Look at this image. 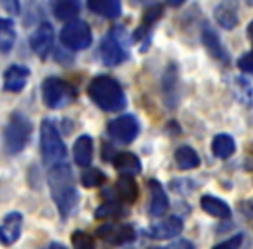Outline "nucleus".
Here are the masks:
<instances>
[{
  "instance_id": "1",
  "label": "nucleus",
  "mask_w": 253,
  "mask_h": 249,
  "mask_svg": "<svg viewBox=\"0 0 253 249\" xmlns=\"http://www.w3.org/2000/svg\"><path fill=\"white\" fill-rule=\"evenodd\" d=\"M49 189L61 216H70L78 204V190L73 183V173L70 166L64 163L52 165L49 172Z\"/></svg>"
},
{
  "instance_id": "2",
  "label": "nucleus",
  "mask_w": 253,
  "mask_h": 249,
  "mask_svg": "<svg viewBox=\"0 0 253 249\" xmlns=\"http://www.w3.org/2000/svg\"><path fill=\"white\" fill-rule=\"evenodd\" d=\"M88 97L92 99L95 106L102 111L116 112L123 111L126 106V99L123 94V88L115 78L108 74L95 76L88 85Z\"/></svg>"
},
{
  "instance_id": "3",
  "label": "nucleus",
  "mask_w": 253,
  "mask_h": 249,
  "mask_svg": "<svg viewBox=\"0 0 253 249\" xmlns=\"http://www.w3.org/2000/svg\"><path fill=\"white\" fill-rule=\"evenodd\" d=\"M32 137V121L23 112H12L4 130V145L9 154H18Z\"/></svg>"
},
{
  "instance_id": "4",
  "label": "nucleus",
  "mask_w": 253,
  "mask_h": 249,
  "mask_svg": "<svg viewBox=\"0 0 253 249\" xmlns=\"http://www.w3.org/2000/svg\"><path fill=\"white\" fill-rule=\"evenodd\" d=\"M40 149L45 163L56 165L66 158V145L59 135L56 123L52 119H43L42 127H40Z\"/></svg>"
},
{
  "instance_id": "5",
  "label": "nucleus",
  "mask_w": 253,
  "mask_h": 249,
  "mask_svg": "<svg viewBox=\"0 0 253 249\" xmlns=\"http://www.w3.org/2000/svg\"><path fill=\"white\" fill-rule=\"evenodd\" d=\"M77 95V90L71 83H68L66 80H61L56 76L45 78V81L42 83V99L45 102L47 107L50 109H59L64 106L71 104Z\"/></svg>"
},
{
  "instance_id": "6",
  "label": "nucleus",
  "mask_w": 253,
  "mask_h": 249,
  "mask_svg": "<svg viewBox=\"0 0 253 249\" xmlns=\"http://www.w3.org/2000/svg\"><path fill=\"white\" fill-rule=\"evenodd\" d=\"M61 42L70 50H85L92 43V30L84 19H71L61 30Z\"/></svg>"
},
{
  "instance_id": "7",
  "label": "nucleus",
  "mask_w": 253,
  "mask_h": 249,
  "mask_svg": "<svg viewBox=\"0 0 253 249\" xmlns=\"http://www.w3.org/2000/svg\"><path fill=\"white\" fill-rule=\"evenodd\" d=\"M123 32L122 30H115V32L108 33L102 38L101 43V59L106 66H116L122 64L126 59L128 52H126L125 45H123Z\"/></svg>"
},
{
  "instance_id": "8",
  "label": "nucleus",
  "mask_w": 253,
  "mask_h": 249,
  "mask_svg": "<svg viewBox=\"0 0 253 249\" xmlns=\"http://www.w3.org/2000/svg\"><path fill=\"white\" fill-rule=\"evenodd\" d=\"M139 134V121L135 116L123 114L108 123V135L118 144H130Z\"/></svg>"
},
{
  "instance_id": "9",
  "label": "nucleus",
  "mask_w": 253,
  "mask_h": 249,
  "mask_svg": "<svg viewBox=\"0 0 253 249\" xmlns=\"http://www.w3.org/2000/svg\"><path fill=\"white\" fill-rule=\"evenodd\" d=\"M97 237L111 246H123L134 241L137 234L128 223H104L97 228Z\"/></svg>"
},
{
  "instance_id": "10",
  "label": "nucleus",
  "mask_w": 253,
  "mask_h": 249,
  "mask_svg": "<svg viewBox=\"0 0 253 249\" xmlns=\"http://www.w3.org/2000/svg\"><path fill=\"white\" fill-rule=\"evenodd\" d=\"M52 45H54L52 26H50L49 23H42V25H39V28L32 33V36H30V47H32V50L40 59H45L50 50H52Z\"/></svg>"
},
{
  "instance_id": "11",
  "label": "nucleus",
  "mask_w": 253,
  "mask_h": 249,
  "mask_svg": "<svg viewBox=\"0 0 253 249\" xmlns=\"http://www.w3.org/2000/svg\"><path fill=\"white\" fill-rule=\"evenodd\" d=\"M148 189H149V214L155 218L163 216L169 210V197L167 192L163 189V185L158 182L156 178H151L148 182Z\"/></svg>"
},
{
  "instance_id": "12",
  "label": "nucleus",
  "mask_w": 253,
  "mask_h": 249,
  "mask_svg": "<svg viewBox=\"0 0 253 249\" xmlns=\"http://www.w3.org/2000/svg\"><path fill=\"white\" fill-rule=\"evenodd\" d=\"M21 227H23V214L18 211H11L4 216L2 220V227H0V239L2 244L11 246L21 235Z\"/></svg>"
},
{
  "instance_id": "13",
  "label": "nucleus",
  "mask_w": 253,
  "mask_h": 249,
  "mask_svg": "<svg viewBox=\"0 0 253 249\" xmlns=\"http://www.w3.org/2000/svg\"><path fill=\"white\" fill-rule=\"evenodd\" d=\"M184 230V223L180 218L177 216H170L167 220L160 221L156 225H151L148 230L149 237L153 239H158V241H165V239H172V237H177L180 235Z\"/></svg>"
},
{
  "instance_id": "14",
  "label": "nucleus",
  "mask_w": 253,
  "mask_h": 249,
  "mask_svg": "<svg viewBox=\"0 0 253 249\" xmlns=\"http://www.w3.org/2000/svg\"><path fill=\"white\" fill-rule=\"evenodd\" d=\"M201 40H203L205 49L208 50V54H210L213 59L220 61V63H224V64L229 63V52L225 50L224 43L220 42L217 32H213L210 26H205L203 33H201Z\"/></svg>"
},
{
  "instance_id": "15",
  "label": "nucleus",
  "mask_w": 253,
  "mask_h": 249,
  "mask_svg": "<svg viewBox=\"0 0 253 249\" xmlns=\"http://www.w3.org/2000/svg\"><path fill=\"white\" fill-rule=\"evenodd\" d=\"M30 78V70L21 64H12L4 73V88L7 92H21Z\"/></svg>"
},
{
  "instance_id": "16",
  "label": "nucleus",
  "mask_w": 253,
  "mask_h": 249,
  "mask_svg": "<svg viewBox=\"0 0 253 249\" xmlns=\"http://www.w3.org/2000/svg\"><path fill=\"white\" fill-rule=\"evenodd\" d=\"M92 156H94V142L90 135H80L73 145V158L75 163L82 168L90 166Z\"/></svg>"
},
{
  "instance_id": "17",
  "label": "nucleus",
  "mask_w": 253,
  "mask_h": 249,
  "mask_svg": "<svg viewBox=\"0 0 253 249\" xmlns=\"http://www.w3.org/2000/svg\"><path fill=\"white\" fill-rule=\"evenodd\" d=\"M113 166L125 175H137L142 170L141 159L134 152H118V154H115L113 156Z\"/></svg>"
},
{
  "instance_id": "18",
  "label": "nucleus",
  "mask_w": 253,
  "mask_h": 249,
  "mask_svg": "<svg viewBox=\"0 0 253 249\" xmlns=\"http://www.w3.org/2000/svg\"><path fill=\"white\" fill-rule=\"evenodd\" d=\"M87 5L92 12L106 19H116L122 14V2L120 0H87Z\"/></svg>"
},
{
  "instance_id": "19",
  "label": "nucleus",
  "mask_w": 253,
  "mask_h": 249,
  "mask_svg": "<svg viewBox=\"0 0 253 249\" xmlns=\"http://www.w3.org/2000/svg\"><path fill=\"white\" fill-rule=\"evenodd\" d=\"M201 208L205 213H208L210 216L220 218V220H227L231 218V206L225 201L218 199L215 196H203L200 201Z\"/></svg>"
},
{
  "instance_id": "20",
  "label": "nucleus",
  "mask_w": 253,
  "mask_h": 249,
  "mask_svg": "<svg viewBox=\"0 0 253 249\" xmlns=\"http://www.w3.org/2000/svg\"><path fill=\"white\" fill-rule=\"evenodd\" d=\"M116 192H118V197L126 204H132L137 201L139 197V187L137 182L134 180V175H125L123 173L122 177L116 182Z\"/></svg>"
},
{
  "instance_id": "21",
  "label": "nucleus",
  "mask_w": 253,
  "mask_h": 249,
  "mask_svg": "<svg viewBox=\"0 0 253 249\" xmlns=\"http://www.w3.org/2000/svg\"><path fill=\"white\" fill-rule=\"evenodd\" d=\"M213 16H215V21L225 30H232L236 28L238 25V9L231 4V2H222L215 7L213 11Z\"/></svg>"
},
{
  "instance_id": "22",
  "label": "nucleus",
  "mask_w": 253,
  "mask_h": 249,
  "mask_svg": "<svg viewBox=\"0 0 253 249\" xmlns=\"http://www.w3.org/2000/svg\"><path fill=\"white\" fill-rule=\"evenodd\" d=\"M50 9L61 21H71L80 12V0H50Z\"/></svg>"
},
{
  "instance_id": "23",
  "label": "nucleus",
  "mask_w": 253,
  "mask_h": 249,
  "mask_svg": "<svg viewBox=\"0 0 253 249\" xmlns=\"http://www.w3.org/2000/svg\"><path fill=\"white\" fill-rule=\"evenodd\" d=\"M236 151V142L229 134H218L215 135L213 142H211V152L217 156L218 159H227L234 154Z\"/></svg>"
},
{
  "instance_id": "24",
  "label": "nucleus",
  "mask_w": 253,
  "mask_h": 249,
  "mask_svg": "<svg viewBox=\"0 0 253 249\" xmlns=\"http://www.w3.org/2000/svg\"><path fill=\"white\" fill-rule=\"evenodd\" d=\"M163 14V7L158 4L151 5V7L148 9V11L144 12V16H142V23L141 26H139V30L135 32L134 38L135 40H142V38H148V33L149 30L153 28V25H155L156 21H158L160 18H162Z\"/></svg>"
},
{
  "instance_id": "25",
  "label": "nucleus",
  "mask_w": 253,
  "mask_h": 249,
  "mask_svg": "<svg viewBox=\"0 0 253 249\" xmlns=\"http://www.w3.org/2000/svg\"><path fill=\"white\" fill-rule=\"evenodd\" d=\"M175 163L180 170H193V168H198V166H200L201 159L193 147L182 145V147H179L175 151Z\"/></svg>"
},
{
  "instance_id": "26",
  "label": "nucleus",
  "mask_w": 253,
  "mask_h": 249,
  "mask_svg": "<svg viewBox=\"0 0 253 249\" xmlns=\"http://www.w3.org/2000/svg\"><path fill=\"white\" fill-rule=\"evenodd\" d=\"M16 43V30L14 21L9 18H4L0 21V49L2 52L7 54Z\"/></svg>"
},
{
  "instance_id": "27",
  "label": "nucleus",
  "mask_w": 253,
  "mask_h": 249,
  "mask_svg": "<svg viewBox=\"0 0 253 249\" xmlns=\"http://www.w3.org/2000/svg\"><path fill=\"white\" fill-rule=\"evenodd\" d=\"M106 180V175L97 168H88L85 166V170L82 172V177H80V183L87 189H94V187H99L102 185Z\"/></svg>"
},
{
  "instance_id": "28",
  "label": "nucleus",
  "mask_w": 253,
  "mask_h": 249,
  "mask_svg": "<svg viewBox=\"0 0 253 249\" xmlns=\"http://www.w3.org/2000/svg\"><path fill=\"white\" fill-rule=\"evenodd\" d=\"M123 213L122 206H120L116 201H108V203L101 204V206L95 210L94 216L99 220H109V218H118Z\"/></svg>"
},
{
  "instance_id": "29",
  "label": "nucleus",
  "mask_w": 253,
  "mask_h": 249,
  "mask_svg": "<svg viewBox=\"0 0 253 249\" xmlns=\"http://www.w3.org/2000/svg\"><path fill=\"white\" fill-rule=\"evenodd\" d=\"M163 88H165V101L175 97V88H177V71L173 66H170L163 74Z\"/></svg>"
},
{
  "instance_id": "30",
  "label": "nucleus",
  "mask_w": 253,
  "mask_h": 249,
  "mask_svg": "<svg viewBox=\"0 0 253 249\" xmlns=\"http://www.w3.org/2000/svg\"><path fill=\"white\" fill-rule=\"evenodd\" d=\"M71 244L77 249H92L94 248V239L85 232L75 230L73 235H71Z\"/></svg>"
},
{
  "instance_id": "31",
  "label": "nucleus",
  "mask_w": 253,
  "mask_h": 249,
  "mask_svg": "<svg viewBox=\"0 0 253 249\" xmlns=\"http://www.w3.org/2000/svg\"><path fill=\"white\" fill-rule=\"evenodd\" d=\"M238 68L245 73H253V50L243 54L238 59Z\"/></svg>"
},
{
  "instance_id": "32",
  "label": "nucleus",
  "mask_w": 253,
  "mask_h": 249,
  "mask_svg": "<svg viewBox=\"0 0 253 249\" xmlns=\"http://www.w3.org/2000/svg\"><path fill=\"white\" fill-rule=\"evenodd\" d=\"M241 242H243V234H236V235H232L231 239H227V241H222V242H218V244H215V248L217 249H225V248L236 249L241 246Z\"/></svg>"
},
{
  "instance_id": "33",
  "label": "nucleus",
  "mask_w": 253,
  "mask_h": 249,
  "mask_svg": "<svg viewBox=\"0 0 253 249\" xmlns=\"http://www.w3.org/2000/svg\"><path fill=\"white\" fill-rule=\"evenodd\" d=\"M2 7L9 14H19L21 4H19V0H2Z\"/></svg>"
},
{
  "instance_id": "34",
  "label": "nucleus",
  "mask_w": 253,
  "mask_h": 249,
  "mask_svg": "<svg viewBox=\"0 0 253 249\" xmlns=\"http://www.w3.org/2000/svg\"><path fill=\"white\" fill-rule=\"evenodd\" d=\"M170 248H193V244L187 241H179V242H173V244H170Z\"/></svg>"
},
{
  "instance_id": "35",
  "label": "nucleus",
  "mask_w": 253,
  "mask_h": 249,
  "mask_svg": "<svg viewBox=\"0 0 253 249\" xmlns=\"http://www.w3.org/2000/svg\"><path fill=\"white\" fill-rule=\"evenodd\" d=\"M184 2H186V0H167V4H169L170 7H180Z\"/></svg>"
},
{
  "instance_id": "36",
  "label": "nucleus",
  "mask_w": 253,
  "mask_h": 249,
  "mask_svg": "<svg viewBox=\"0 0 253 249\" xmlns=\"http://www.w3.org/2000/svg\"><path fill=\"white\" fill-rule=\"evenodd\" d=\"M246 35H248V38H250V42H252V45H253V21L248 25V28H246Z\"/></svg>"
},
{
  "instance_id": "37",
  "label": "nucleus",
  "mask_w": 253,
  "mask_h": 249,
  "mask_svg": "<svg viewBox=\"0 0 253 249\" xmlns=\"http://www.w3.org/2000/svg\"><path fill=\"white\" fill-rule=\"evenodd\" d=\"M134 4H142V2H146V0H132Z\"/></svg>"
},
{
  "instance_id": "38",
  "label": "nucleus",
  "mask_w": 253,
  "mask_h": 249,
  "mask_svg": "<svg viewBox=\"0 0 253 249\" xmlns=\"http://www.w3.org/2000/svg\"><path fill=\"white\" fill-rule=\"evenodd\" d=\"M246 2H248V4H253V0H246Z\"/></svg>"
}]
</instances>
